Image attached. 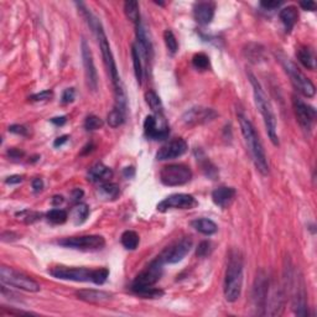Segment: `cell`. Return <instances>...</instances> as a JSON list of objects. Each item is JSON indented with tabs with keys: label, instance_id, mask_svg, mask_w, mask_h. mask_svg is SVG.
I'll return each instance as SVG.
<instances>
[{
	"label": "cell",
	"instance_id": "obj_30",
	"mask_svg": "<svg viewBox=\"0 0 317 317\" xmlns=\"http://www.w3.org/2000/svg\"><path fill=\"white\" fill-rule=\"evenodd\" d=\"M120 242L126 249H128V250H135L138 248V246H139L140 238L139 234L136 232H134V230H126L122 234Z\"/></svg>",
	"mask_w": 317,
	"mask_h": 317
},
{
	"label": "cell",
	"instance_id": "obj_23",
	"mask_svg": "<svg viewBox=\"0 0 317 317\" xmlns=\"http://www.w3.org/2000/svg\"><path fill=\"white\" fill-rule=\"evenodd\" d=\"M80 300L90 304H103L110 300L112 295L102 290H80L76 292Z\"/></svg>",
	"mask_w": 317,
	"mask_h": 317
},
{
	"label": "cell",
	"instance_id": "obj_21",
	"mask_svg": "<svg viewBox=\"0 0 317 317\" xmlns=\"http://www.w3.org/2000/svg\"><path fill=\"white\" fill-rule=\"evenodd\" d=\"M236 197V190L233 187L220 186L213 190L212 201L216 206L220 207L222 210L228 208Z\"/></svg>",
	"mask_w": 317,
	"mask_h": 317
},
{
	"label": "cell",
	"instance_id": "obj_7",
	"mask_svg": "<svg viewBox=\"0 0 317 317\" xmlns=\"http://www.w3.org/2000/svg\"><path fill=\"white\" fill-rule=\"evenodd\" d=\"M191 178L192 171L185 164H171L164 166L160 171V181L165 186H182Z\"/></svg>",
	"mask_w": 317,
	"mask_h": 317
},
{
	"label": "cell",
	"instance_id": "obj_25",
	"mask_svg": "<svg viewBox=\"0 0 317 317\" xmlns=\"http://www.w3.org/2000/svg\"><path fill=\"white\" fill-rule=\"evenodd\" d=\"M279 18L282 20L286 32H291V30H292L298 20V8L294 6V5H289V6L284 8V9L280 10Z\"/></svg>",
	"mask_w": 317,
	"mask_h": 317
},
{
	"label": "cell",
	"instance_id": "obj_47",
	"mask_svg": "<svg viewBox=\"0 0 317 317\" xmlns=\"http://www.w3.org/2000/svg\"><path fill=\"white\" fill-rule=\"evenodd\" d=\"M8 155H9L10 158H22L25 154L24 152L16 149V148H12V149L8 150Z\"/></svg>",
	"mask_w": 317,
	"mask_h": 317
},
{
	"label": "cell",
	"instance_id": "obj_33",
	"mask_svg": "<svg viewBox=\"0 0 317 317\" xmlns=\"http://www.w3.org/2000/svg\"><path fill=\"white\" fill-rule=\"evenodd\" d=\"M124 120H126V112L120 110L116 106L109 112L108 116H106V122L112 128H118L124 123Z\"/></svg>",
	"mask_w": 317,
	"mask_h": 317
},
{
	"label": "cell",
	"instance_id": "obj_1",
	"mask_svg": "<svg viewBox=\"0 0 317 317\" xmlns=\"http://www.w3.org/2000/svg\"><path fill=\"white\" fill-rule=\"evenodd\" d=\"M80 12H82V14L84 15L86 19H87L88 25H90V28H92V30L96 32V35H97L98 42H100V52H102V57H103V61H104L106 72H108L114 87V97H116V104H114V106L126 112V92H124L123 83H122L120 77H119L116 60H114L113 52H112L110 50V45H109L108 40H106V36L104 30H103L102 24H100V22L98 20V18H96L94 15H93L90 10L86 9V8H83Z\"/></svg>",
	"mask_w": 317,
	"mask_h": 317
},
{
	"label": "cell",
	"instance_id": "obj_32",
	"mask_svg": "<svg viewBox=\"0 0 317 317\" xmlns=\"http://www.w3.org/2000/svg\"><path fill=\"white\" fill-rule=\"evenodd\" d=\"M198 152L200 154L197 155V162L201 164V168H202V170H204V172L206 174L208 178H211L212 180H214V178L217 176L218 171L216 170V168L213 166V164L211 162V161L208 160V158L204 156V154L201 152V150H198Z\"/></svg>",
	"mask_w": 317,
	"mask_h": 317
},
{
	"label": "cell",
	"instance_id": "obj_5",
	"mask_svg": "<svg viewBox=\"0 0 317 317\" xmlns=\"http://www.w3.org/2000/svg\"><path fill=\"white\" fill-rule=\"evenodd\" d=\"M275 56L279 60V62L282 64L285 72L289 74L291 83H292L294 87L296 88V90H298V93H301L304 97L312 98L316 93V88L315 84L310 80V78H308V77L300 71V68L291 61L289 57L285 56L282 52H275Z\"/></svg>",
	"mask_w": 317,
	"mask_h": 317
},
{
	"label": "cell",
	"instance_id": "obj_17",
	"mask_svg": "<svg viewBox=\"0 0 317 317\" xmlns=\"http://www.w3.org/2000/svg\"><path fill=\"white\" fill-rule=\"evenodd\" d=\"M144 132L152 140H164L170 134L164 116H148L144 120Z\"/></svg>",
	"mask_w": 317,
	"mask_h": 317
},
{
	"label": "cell",
	"instance_id": "obj_20",
	"mask_svg": "<svg viewBox=\"0 0 317 317\" xmlns=\"http://www.w3.org/2000/svg\"><path fill=\"white\" fill-rule=\"evenodd\" d=\"M216 5L212 2H196L194 6V20L200 25L211 24L214 18Z\"/></svg>",
	"mask_w": 317,
	"mask_h": 317
},
{
	"label": "cell",
	"instance_id": "obj_3",
	"mask_svg": "<svg viewBox=\"0 0 317 317\" xmlns=\"http://www.w3.org/2000/svg\"><path fill=\"white\" fill-rule=\"evenodd\" d=\"M248 78L252 84V88H253L254 102H256V108H258L259 113H260L262 116H263L264 126H265V129H266L268 136H269L270 142H272L275 146H278V145H279L278 124H276V118H275L274 110H272V104H270L263 87H262L260 82L256 80V77L254 76L253 74H248Z\"/></svg>",
	"mask_w": 317,
	"mask_h": 317
},
{
	"label": "cell",
	"instance_id": "obj_10",
	"mask_svg": "<svg viewBox=\"0 0 317 317\" xmlns=\"http://www.w3.org/2000/svg\"><path fill=\"white\" fill-rule=\"evenodd\" d=\"M58 244L62 246H66V248L77 249V250L93 252L104 248L106 240L102 236L90 234L61 239V240H58Z\"/></svg>",
	"mask_w": 317,
	"mask_h": 317
},
{
	"label": "cell",
	"instance_id": "obj_48",
	"mask_svg": "<svg viewBox=\"0 0 317 317\" xmlns=\"http://www.w3.org/2000/svg\"><path fill=\"white\" fill-rule=\"evenodd\" d=\"M31 186H32L34 192H36V194H38V192H40L41 190L44 188V181H42V178H34L32 182H31Z\"/></svg>",
	"mask_w": 317,
	"mask_h": 317
},
{
	"label": "cell",
	"instance_id": "obj_35",
	"mask_svg": "<svg viewBox=\"0 0 317 317\" xmlns=\"http://www.w3.org/2000/svg\"><path fill=\"white\" fill-rule=\"evenodd\" d=\"M119 192H120V190L116 184L106 182L100 187V194L106 200H116L119 196Z\"/></svg>",
	"mask_w": 317,
	"mask_h": 317
},
{
	"label": "cell",
	"instance_id": "obj_55",
	"mask_svg": "<svg viewBox=\"0 0 317 317\" xmlns=\"http://www.w3.org/2000/svg\"><path fill=\"white\" fill-rule=\"evenodd\" d=\"M64 201V197H62V196H54L52 204H54V206H58V204H61Z\"/></svg>",
	"mask_w": 317,
	"mask_h": 317
},
{
	"label": "cell",
	"instance_id": "obj_15",
	"mask_svg": "<svg viewBox=\"0 0 317 317\" xmlns=\"http://www.w3.org/2000/svg\"><path fill=\"white\" fill-rule=\"evenodd\" d=\"M218 116V113L212 108L207 106H192L188 110H186L182 116V122L187 126H202L212 122Z\"/></svg>",
	"mask_w": 317,
	"mask_h": 317
},
{
	"label": "cell",
	"instance_id": "obj_19",
	"mask_svg": "<svg viewBox=\"0 0 317 317\" xmlns=\"http://www.w3.org/2000/svg\"><path fill=\"white\" fill-rule=\"evenodd\" d=\"M187 149H188V145H187L186 140H184L182 138L174 139L158 149V152H156V158L158 161H166L171 160V158H180L185 154Z\"/></svg>",
	"mask_w": 317,
	"mask_h": 317
},
{
	"label": "cell",
	"instance_id": "obj_16",
	"mask_svg": "<svg viewBox=\"0 0 317 317\" xmlns=\"http://www.w3.org/2000/svg\"><path fill=\"white\" fill-rule=\"evenodd\" d=\"M197 206V201L192 194H175L166 197L158 204V212H168V210H191Z\"/></svg>",
	"mask_w": 317,
	"mask_h": 317
},
{
	"label": "cell",
	"instance_id": "obj_50",
	"mask_svg": "<svg viewBox=\"0 0 317 317\" xmlns=\"http://www.w3.org/2000/svg\"><path fill=\"white\" fill-rule=\"evenodd\" d=\"M22 181V176L12 175V176H9V178H6L5 184H8V185H16V184H20Z\"/></svg>",
	"mask_w": 317,
	"mask_h": 317
},
{
	"label": "cell",
	"instance_id": "obj_44",
	"mask_svg": "<svg viewBox=\"0 0 317 317\" xmlns=\"http://www.w3.org/2000/svg\"><path fill=\"white\" fill-rule=\"evenodd\" d=\"M282 2H276V0H268V2H260V6L265 10H275L282 6Z\"/></svg>",
	"mask_w": 317,
	"mask_h": 317
},
{
	"label": "cell",
	"instance_id": "obj_37",
	"mask_svg": "<svg viewBox=\"0 0 317 317\" xmlns=\"http://www.w3.org/2000/svg\"><path fill=\"white\" fill-rule=\"evenodd\" d=\"M46 218H48L51 223H54V224H62V223H64L67 220L68 214H67V212L64 211V210L54 208L51 210L50 212H48Z\"/></svg>",
	"mask_w": 317,
	"mask_h": 317
},
{
	"label": "cell",
	"instance_id": "obj_51",
	"mask_svg": "<svg viewBox=\"0 0 317 317\" xmlns=\"http://www.w3.org/2000/svg\"><path fill=\"white\" fill-rule=\"evenodd\" d=\"M15 239H18V234H15L14 232H4L2 234V242H12Z\"/></svg>",
	"mask_w": 317,
	"mask_h": 317
},
{
	"label": "cell",
	"instance_id": "obj_27",
	"mask_svg": "<svg viewBox=\"0 0 317 317\" xmlns=\"http://www.w3.org/2000/svg\"><path fill=\"white\" fill-rule=\"evenodd\" d=\"M191 226L197 232L204 236H212L217 233L218 230V226L213 220H208V218H197V220H192Z\"/></svg>",
	"mask_w": 317,
	"mask_h": 317
},
{
	"label": "cell",
	"instance_id": "obj_53",
	"mask_svg": "<svg viewBox=\"0 0 317 317\" xmlns=\"http://www.w3.org/2000/svg\"><path fill=\"white\" fill-rule=\"evenodd\" d=\"M66 122H67L66 116H56V118L51 119V123H54V126H64V124L66 123Z\"/></svg>",
	"mask_w": 317,
	"mask_h": 317
},
{
	"label": "cell",
	"instance_id": "obj_49",
	"mask_svg": "<svg viewBox=\"0 0 317 317\" xmlns=\"http://www.w3.org/2000/svg\"><path fill=\"white\" fill-rule=\"evenodd\" d=\"M300 6L304 10H308V12H315L316 10V2H311V0H308V2H301Z\"/></svg>",
	"mask_w": 317,
	"mask_h": 317
},
{
	"label": "cell",
	"instance_id": "obj_42",
	"mask_svg": "<svg viewBox=\"0 0 317 317\" xmlns=\"http://www.w3.org/2000/svg\"><path fill=\"white\" fill-rule=\"evenodd\" d=\"M54 93L52 90H42L40 93H36V94L31 96L30 100H34V102H41V100H48L50 98H52Z\"/></svg>",
	"mask_w": 317,
	"mask_h": 317
},
{
	"label": "cell",
	"instance_id": "obj_18",
	"mask_svg": "<svg viewBox=\"0 0 317 317\" xmlns=\"http://www.w3.org/2000/svg\"><path fill=\"white\" fill-rule=\"evenodd\" d=\"M80 50H82V61H83V67H84L86 80H87V84L88 87H90V90H93V92H96L98 88L97 70H96L94 61H93L92 51H90V45H88L86 40H82Z\"/></svg>",
	"mask_w": 317,
	"mask_h": 317
},
{
	"label": "cell",
	"instance_id": "obj_54",
	"mask_svg": "<svg viewBox=\"0 0 317 317\" xmlns=\"http://www.w3.org/2000/svg\"><path fill=\"white\" fill-rule=\"evenodd\" d=\"M123 175L126 176V178H132V176L135 175V170H134V168H132V166H129V168H126L123 170Z\"/></svg>",
	"mask_w": 317,
	"mask_h": 317
},
{
	"label": "cell",
	"instance_id": "obj_22",
	"mask_svg": "<svg viewBox=\"0 0 317 317\" xmlns=\"http://www.w3.org/2000/svg\"><path fill=\"white\" fill-rule=\"evenodd\" d=\"M136 28V40H138V48H139L140 54L146 58V61H150V58L152 57V44L150 41L149 35H148L146 30L142 26V22H139L138 25H135Z\"/></svg>",
	"mask_w": 317,
	"mask_h": 317
},
{
	"label": "cell",
	"instance_id": "obj_39",
	"mask_svg": "<svg viewBox=\"0 0 317 317\" xmlns=\"http://www.w3.org/2000/svg\"><path fill=\"white\" fill-rule=\"evenodd\" d=\"M103 126V120L97 116H88L84 120V128L88 132H93V130H98Z\"/></svg>",
	"mask_w": 317,
	"mask_h": 317
},
{
	"label": "cell",
	"instance_id": "obj_29",
	"mask_svg": "<svg viewBox=\"0 0 317 317\" xmlns=\"http://www.w3.org/2000/svg\"><path fill=\"white\" fill-rule=\"evenodd\" d=\"M132 66H134V74L136 77V80L139 84L142 82V54H140L139 48L136 44L132 46Z\"/></svg>",
	"mask_w": 317,
	"mask_h": 317
},
{
	"label": "cell",
	"instance_id": "obj_26",
	"mask_svg": "<svg viewBox=\"0 0 317 317\" xmlns=\"http://www.w3.org/2000/svg\"><path fill=\"white\" fill-rule=\"evenodd\" d=\"M296 56H298V62L302 64L305 68L314 71L316 67L315 62V52L310 46H300L296 51Z\"/></svg>",
	"mask_w": 317,
	"mask_h": 317
},
{
	"label": "cell",
	"instance_id": "obj_43",
	"mask_svg": "<svg viewBox=\"0 0 317 317\" xmlns=\"http://www.w3.org/2000/svg\"><path fill=\"white\" fill-rule=\"evenodd\" d=\"M74 97H76V92H74V88H67V90H64L62 93V103L64 104H70L74 100Z\"/></svg>",
	"mask_w": 317,
	"mask_h": 317
},
{
	"label": "cell",
	"instance_id": "obj_40",
	"mask_svg": "<svg viewBox=\"0 0 317 317\" xmlns=\"http://www.w3.org/2000/svg\"><path fill=\"white\" fill-rule=\"evenodd\" d=\"M109 276V270L106 268L93 269V282L96 285H103Z\"/></svg>",
	"mask_w": 317,
	"mask_h": 317
},
{
	"label": "cell",
	"instance_id": "obj_14",
	"mask_svg": "<svg viewBox=\"0 0 317 317\" xmlns=\"http://www.w3.org/2000/svg\"><path fill=\"white\" fill-rule=\"evenodd\" d=\"M192 248V239L191 238H182L181 240L176 242L172 246H168L162 250L160 256V260L164 264H176L182 260L184 258L190 253Z\"/></svg>",
	"mask_w": 317,
	"mask_h": 317
},
{
	"label": "cell",
	"instance_id": "obj_34",
	"mask_svg": "<svg viewBox=\"0 0 317 317\" xmlns=\"http://www.w3.org/2000/svg\"><path fill=\"white\" fill-rule=\"evenodd\" d=\"M90 216V208H88L87 204H78L72 211V220H74V224L80 226L82 223L86 222V220Z\"/></svg>",
	"mask_w": 317,
	"mask_h": 317
},
{
	"label": "cell",
	"instance_id": "obj_8",
	"mask_svg": "<svg viewBox=\"0 0 317 317\" xmlns=\"http://www.w3.org/2000/svg\"><path fill=\"white\" fill-rule=\"evenodd\" d=\"M164 265L165 264L160 260L158 256H156L144 270H142L136 275V278H135L132 284V290L134 292H138V291L145 289V288L154 286L160 280L161 275H162Z\"/></svg>",
	"mask_w": 317,
	"mask_h": 317
},
{
	"label": "cell",
	"instance_id": "obj_46",
	"mask_svg": "<svg viewBox=\"0 0 317 317\" xmlns=\"http://www.w3.org/2000/svg\"><path fill=\"white\" fill-rule=\"evenodd\" d=\"M83 194H84V192H83L82 190H80V188H74V191L71 192L72 202H74V204H78L80 200L83 197Z\"/></svg>",
	"mask_w": 317,
	"mask_h": 317
},
{
	"label": "cell",
	"instance_id": "obj_31",
	"mask_svg": "<svg viewBox=\"0 0 317 317\" xmlns=\"http://www.w3.org/2000/svg\"><path fill=\"white\" fill-rule=\"evenodd\" d=\"M124 12H126V18L132 22L138 25L140 22V12L139 4L136 2H124Z\"/></svg>",
	"mask_w": 317,
	"mask_h": 317
},
{
	"label": "cell",
	"instance_id": "obj_52",
	"mask_svg": "<svg viewBox=\"0 0 317 317\" xmlns=\"http://www.w3.org/2000/svg\"><path fill=\"white\" fill-rule=\"evenodd\" d=\"M67 140H68V135H62V136H60V138H57L56 140H54V148H58V146H61V145H64V142H67Z\"/></svg>",
	"mask_w": 317,
	"mask_h": 317
},
{
	"label": "cell",
	"instance_id": "obj_38",
	"mask_svg": "<svg viewBox=\"0 0 317 317\" xmlns=\"http://www.w3.org/2000/svg\"><path fill=\"white\" fill-rule=\"evenodd\" d=\"M164 40H165V45L166 48H168V52L170 54H176L178 50V40H176L175 35H174V32L171 30H166L165 32H164Z\"/></svg>",
	"mask_w": 317,
	"mask_h": 317
},
{
	"label": "cell",
	"instance_id": "obj_6",
	"mask_svg": "<svg viewBox=\"0 0 317 317\" xmlns=\"http://www.w3.org/2000/svg\"><path fill=\"white\" fill-rule=\"evenodd\" d=\"M0 279H2V284L16 288V289L28 291V292H38V291H40V285L35 280L25 275L24 272H18V270L5 266V265L0 268Z\"/></svg>",
	"mask_w": 317,
	"mask_h": 317
},
{
	"label": "cell",
	"instance_id": "obj_2",
	"mask_svg": "<svg viewBox=\"0 0 317 317\" xmlns=\"http://www.w3.org/2000/svg\"><path fill=\"white\" fill-rule=\"evenodd\" d=\"M238 119L242 135L244 138V142H246V148H248V152L250 154V158L253 160L254 165H256V170L262 175H268V172H269V164H268L266 154H265L264 146L262 144L258 132L254 128L253 123L242 113L238 114Z\"/></svg>",
	"mask_w": 317,
	"mask_h": 317
},
{
	"label": "cell",
	"instance_id": "obj_4",
	"mask_svg": "<svg viewBox=\"0 0 317 317\" xmlns=\"http://www.w3.org/2000/svg\"><path fill=\"white\" fill-rule=\"evenodd\" d=\"M243 258L238 250H232L228 258L224 275V298L228 302H236L243 289Z\"/></svg>",
	"mask_w": 317,
	"mask_h": 317
},
{
	"label": "cell",
	"instance_id": "obj_11",
	"mask_svg": "<svg viewBox=\"0 0 317 317\" xmlns=\"http://www.w3.org/2000/svg\"><path fill=\"white\" fill-rule=\"evenodd\" d=\"M269 286L270 282L269 279H268V275L265 274L263 270H260L256 278V282H254L253 285V294H252L253 308L258 315H264Z\"/></svg>",
	"mask_w": 317,
	"mask_h": 317
},
{
	"label": "cell",
	"instance_id": "obj_41",
	"mask_svg": "<svg viewBox=\"0 0 317 317\" xmlns=\"http://www.w3.org/2000/svg\"><path fill=\"white\" fill-rule=\"evenodd\" d=\"M213 250V246L210 240H204L198 244L196 249V256L198 258H207L208 256H211Z\"/></svg>",
	"mask_w": 317,
	"mask_h": 317
},
{
	"label": "cell",
	"instance_id": "obj_45",
	"mask_svg": "<svg viewBox=\"0 0 317 317\" xmlns=\"http://www.w3.org/2000/svg\"><path fill=\"white\" fill-rule=\"evenodd\" d=\"M9 132L18 135H22V136L28 135V129L24 126H19V124H14V126H9Z\"/></svg>",
	"mask_w": 317,
	"mask_h": 317
},
{
	"label": "cell",
	"instance_id": "obj_13",
	"mask_svg": "<svg viewBox=\"0 0 317 317\" xmlns=\"http://www.w3.org/2000/svg\"><path fill=\"white\" fill-rule=\"evenodd\" d=\"M54 278L61 280H70V282H93V270L86 269V268H74V266H54L48 270Z\"/></svg>",
	"mask_w": 317,
	"mask_h": 317
},
{
	"label": "cell",
	"instance_id": "obj_12",
	"mask_svg": "<svg viewBox=\"0 0 317 317\" xmlns=\"http://www.w3.org/2000/svg\"><path fill=\"white\" fill-rule=\"evenodd\" d=\"M292 108L301 129H302L306 134H310V132H312V126L314 124H315L316 119L315 108L306 104L302 100H300V98L296 97V96L292 97Z\"/></svg>",
	"mask_w": 317,
	"mask_h": 317
},
{
	"label": "cell",
	"instance_id": "obj_24",
	"mask_svg": "<svg viewBox=\"0 0 317 317\" xmlns=\"http://www.w3.org/2000/svg\"><path fill=\"white\" fill-rule=\"evenodd\" d=\"M113 176V171L103 164H96L88 171L87 178L90 182H106Z\"/></svg>",
	"mask_w": 317,
	"mask_h": 317
},
{
	"label": "cell",
	"instance_id": "obj_9",
	"mask_svg": "<svg viewBox=\"0 0 317 317\" xmlns=\"http://www.w3.org/2000/svg\"><path fill=\"white\" fill-rule=\"evenodd\" d=\"M289 286L292 291V310L298 316L308 315V294H306L305 282L301 275L296 272H289Z\"/></svg>",
	"mask_w": 317,
	"mask_h": 317
},
{
	"label": "cell",
	"instance_id": "obj_36",
	"mask_svg": "<svg viewBox=\"0 0 317 317\" xmlns=\"http://www.w3.org/2000/svg\"><path fill=\"white\" fill-rule=\"evenodd\" d=\"M192 64L194 68L200 70V71H206L210 68L211 64H210V57L206 54H196L192 57Z\"/></svg>",
	"mask_w": 317,
	"mask_h": 317
},
{
	"label": "cell",
	"instance_id": "obj_28",
	"mask_svg": "<svg viewBox=\"0 0 317 317\" xmlns=\"http://www.w3.org/2000/svg\"><path fill=\"white\" fill-rule=\"evenodd\" d=\"M145 102L150 106V109L154 112V114H156V116H164L162 102H161L160 97H158L154 90H148L145 93Z\"/></svg>",
	"mask_w": 317,
	"mask_h": 317
}]
</instances>
